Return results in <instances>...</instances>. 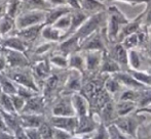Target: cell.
I'll return each instance as SVG.
<instances>
[{"label": "cell", "mask_w": 151, "mask_h": 139, "mask_svg": "<svg viewBox=\"0 0 151 139\" xmlns=\"http://www.w3.org/2000/svg\"><path fill=\"white\" fill-rule=\"evenodd\" d=\"M79 46H80V40L76 36L70 35L57 44L56 48H55V51L59 52V53L63 54V55L68 56L71 53L79 51Z\"/></svg>", "instance_id": "cell-17"}, {"label": "cell", "mask_w": 151, "mask_h": 139, "mask_svg": "<svg viewBox=\"0 0 151 139\" xmlns=\"http://www.w3.org/2000/svg\"><path fill=\"white\" fill-rule=\"evenodd\" d=\"M106 22H107V12H106V10L102 12H98V13L88 16L84 21L83 24L78 28V30L72 35L76 36L81 42L84 38L93 34V32L104 28L106 26Z\"/></svg>", "instance_id": "cell-4"}, {"label": "cell", "mask_w": 151, "mask_h": 139, "mask_svg": "<svg viewBox=\"0 0 151 139\" xmlns=\"http://www.w3.org/2000/svg\"><path fill=\"white\" fill-rule=\"evenodd\" d=\"M91 139H109V132H108L107 126L100 122L97 129L91 133Z\"/></svg>", "instance_id": "cell-43"}, {"label": "cell", "mask_w": 151, "mask_h": 139, "mask_svg": "<svg viewBox=\"0 0 151 139\" xmlns=\"http://www.w3.org/2000/svg\"><path fill=\"white\" fill-rule=\"evenodd\" d=\"M0 1H1V0H0ZM5 1H6V2H7V1H8V0H5Z\"/></svg>", "instance_id": "cell-61"}, {"label": "cell", "mask_w": 151, "mask_h": 139, "mask_svg": "<svg viewBox=\"0 0 151 139\" xmlns=\"http://www.w3.org/2000/svg\"><path fill=\"white\" fill-rule=\"evenodd\" d=\"M24 132L28 139H42L37 128H25Z\"/></svg>", "instance_id": "cell-50"}, {"label": "cell", "mask_w": 151, "mask_h": 139, "mask_svg": "<svg viewBox=\"0 0 151 139\" xmlns=\"http://www.w3.org/2000/svg\"><path fill=\"white\" fill-rule=\"evenodd\" d=\"M136 139H151V120H146L139 126L136 132Z\"/></svg>", "instance_id": "cell-41"}, {"label": "cell", "mask_w": 151, "mask_h": 139, "mask_svg": "<svg viewBox=\"0 0 151 139\" xmlns=\"http://www.w3.org/2000/svg\"><path fill=\"white\" fill-rule=\"evenodd\" d=\"M106 52L112 60L119 65L121 71H127L129 69V62H127V50L123 47L120 42L108 44Z\"/></svg>", "instance_id": "cell-12"}, {"label": "cell", "mask_w": 151, "mask_h": 139, "mask_svg": "<svg viewBox=\"0 0 151 139\" xmlns=\"http://www.w3.org/2000/svg\"><path fill=\"white\" fill-rule=\"evenodd\" d=\"M104 89L115 100L124 88L122 87V85L119 83V81L113 75H109L106 78L105 82H104Z\"/></svg>", "instance_id": "cell-30"}, {"label": "cell", "mask_w": 151, "mask_h": 139, "mask_svg": "<svg viewBox=\"0 0 151 139\" xmlns=\"http://www.w3.org/2000/svg\"><path fill=\"white\" fill-rule=\"evenodd\" d=\"M129 68L137 71H147L151 67V57L143 48L127 50Z\"/></svg>", "instance_id": "cell-7"}, {"label": "cell", "mask_w": 151, "mask_h": 139, "mask_svg": "<svg viewBox=\"0 0 151 139\" xmlns=\"http://www.w3.org/2000/svg\"><path fill=\"white\" fill-rule=\"evenodd\" d=\"M72 9L69 6H54V7L48 8L45 10V21L44 25H52L58 18H60L62 16L66 13L71 12Z\"/></svg>", "instance_id": "cell-27"}, {"label": "cell", "mask_w": 151, "mask_h": 139, "mask_svg": "<svg viewBox=\"0 0 151 139\" xmlns=\"http://www.w3.org/2000/svg\"><path fill=\"white\" fill-rule=\"evenodd\" d=\"M77 118V127H76L74 135H90L97 129L98 125L101 122L98 115L93 113Z\"/></svg>", "instance_id": "cell-10"}, {"label": "cell", "mask_w": 151, "mask_h": 139, "mask_svg": "<svg viewBox=\"0 0 151 139\" xmlns=\"http://www.w3.org/2000/svg\"><path fill=\"white\" fill-rule=\"evenodd\" d=\"M71 102L76 117H82V116H86L91 113L90 102L86 99V96L82 95L80 92L71 94Z\"/></svg>", "instance_id": "cell-22"}, {"label": "cell", "mask_w": 151, "mask_h": 139, "mask_svg": "<svg viewBox=\"0 0 151 139\" xmlns=\"http://www.w3.org/2000/svg\"><path fill=\"white\" fill-rule=\"evenodd\" d=\"M149 30H150V34H151V28H150V29H149Z\"/></svg>", "instance_id": "cell-60"}, {"label": "cell", "mask_w": 151, "mask_h": 139, "mask_svg": "<svg viewBox=\"0 0 151 139\" xmlns=\"http://www.w3.org/2000/svg\"><path fill=\"white\" fill-rule=\"evenodd\" d=\"M147 120V113L135 111L129 115L118 117L113 124L127 135L136 139V132L139 126Z\"/></svg>", "instance_id": "cell-2"}, {"label": "cell", "mask_w": 151, "mask_h": 139, "mask_svg": "<svg viewBox=\"0 0 151 139\" xmlns=\"http://www.w3.org/2000/svg\"><path fill=\"white\" fill-rule=\"evenodd\" d=\"M143 11L134 20H129L127 24L122 25L119 31V35H118V42H120L127 36L133 34V33H137L143 28Z\"/></svg>", "instance_id": "cell-21"}, {"label": "cell", "mask_w": 151, "mask_h": 139, "mask_svg": "<svg viewBox=\"0 0 151 139\" xmlns=\"http://www.w3.org/2000/svg\"><path fill=\"white\" fill-rule=\"evenodd\" d=\"M67 5L71 9H80L79 0H67Z\"/></svg>", "instance_id": "cell-53"}, {"label": "cell", "mask_w": 151, "mask_h": 139, "mask_svg": "<svg viewBox=\"0 0 151 139\" xmlns=\"http://www.w3.org/2000/svg\"><path fill=\"white\" fill-rule=\"evenodd\" d=\"M121 71L119 65L113 60L106 51L103 52V56H102V62L101 66L99 69V73L101 74H106V75H112V74H115L117 72Z\"/></svg>", "instance_id": "cell-28"}, {"label": "cell", "mask_w": 151, "mask_h": 139, "mask_svg": "<svg viewBox=\"0 0 151 139\" xmlns=\"http://www.w3.org/2000/svg\"><path fill=\"white\" fill-rule=\"evenodd\" d=\"M21 127L25 128H38L47 118L45 115L36 113H19Z\"/></svg>", "instance_id": "cell-24"}, {"label": "cell", "mask_w": 151, "mask_h": 139, "mask_svg": "<svg viewBox=\"0 0 151 139\" xmlns=\"http://www.w3.org/2000/svg\"><path fill=\"white\" fill-rule=\"evenodd\" d=\"M0 139H14V134L12 132L0 130Z\"/></svg>", "instance_id": "cell-55"}, {"label": "cell", "mask_w": 151, "mask_h": 139, "mask_svg": "<svg viewBox=\"0 0 151 139\" xmlns=\"http://www.w3.org/2000/svg\"><path fill=\"white\" fill-rule=\"evenodd\" d=\"M0 90L2 93L14 95L17 94V84L7 77L4 72L0 73Z\"/></svg>", "instance_id": "cell-33"}, {"label": "cell", "mask_w": 151, "mask_h": 139, "mask_svg": "<svg viewBox=\"0 0 151 139\" xmlns=\"http://www.w3.org/2000/svg\"><path fill=\"white\" fill-rule=\"evenodd\" d=\"M82 83H83V74L80 73L79 71H76V70L68 69L67 77H66L61 93L73 94L76 92H80Z\"/></svg>", "instance_id": "cell-11"}, {"label": "cell", "mask_w": 151, "mask_h": 139, "mask_svg": "<svg viewBox=\"0 0 151 139\" xmlns=\"http://www.w3.org/2000/svg\"><path fill=\"white\" fill-rule=\"evenodd\" d=\"M107 22L105 26L108 44L118 42V35L122 25L129 22V18L116 5H109L106 8Z\"/></svg>", "instance_id": "cell-1"}, {"label": "cell", "mask_w": 151, "mask_h": 139, "mask_svg": "<svg viewBox=\"0 0 151 139\" xmlns=\"http://www.w3.org/2000/svg\"><path fill=\"white\" fill-rule=\"evenodd\" d=\"M1 45L2 48H8V49L17 50V51L24 52V53H28L29 50L31 49V45L28 42L12 34L2 37Z\"/></svg>", "instance_id": "cell-15"}, {"label": "cell", "mask_w": 151, "mask_h": 139, "mask_svg": "<svg viewBox=\"0 0 151 139\" xmlns=\"http://www.w3.org/2000/svg\"><path fill=\"white\" fill-rule=\"evenodd\" d=\"M12 97V104H14V111H16L17 113H20L22 111V109H24V105L26 104V100L23 97H21L18 94H14V95H10Z\"/></svg>", "instance_id": "cell-47"}, {"label": "cell", "mask_w": 151, "mask_h": 139, "mask_svg": "<svg viewBox=\"0 0 151 139\" xmlns=\"http://www.w3.org/2000/svg\"><path fill=\"white\" fill-rule=\"evenodd\" d=\"M100 121L106 126L113 124V122L118 118L115 109V100L112 98L107 102L97 113Z\"/></svg>", "instance_id": "cell-20"}, {"label": "cell", "mask_w": 151, "mask_h": 139, "mask_svg": "<svg viewBox=\"0 0 151 139\" xmlns=\"http://www.w3.org/2000/svg\"><path fill=\"white\" fill-rule=\"evenodd\" d=\"M108 132H109V139H135L131 136L127 135L125 133H123L122 131H120L114 124L107 126Z\"/></svg>", "instance_id": "cell-45"}, {"label": "cell", "mask_w": 151, "mask_h": 139, "mask_svg": "<svg viewBox=\"0 0 151 139\" xmlns=\"http://www.w3.org/2000/svg\"><path fill=\"white\" fill-rule=\"evenodd\" d=\"M50 116H59V117L76 116L71 102V94L61 93L52 100Z\"/></svg>", "instance_id": "cell-8"}, {"label": "cell", "mask_w": 151, "mask_h": 139, "mask_svg": "<svg viewBox=\"0 0 151 139\" xmlns=\"http://www.w3.org/2000/svg\"><path fill=\"white\" fill-rule=\"evenodd\" d=\"M88 16H88V14H86L84 11H82L81 9H72V11H71V25H70V28H69V30H68L65 38H67L68 36L74 34V33L78 30V28L83 24L84 21H86ZM65 38H64V39H65Z\"/></svg>", "instance_id": "cell-26"}, {"label": "cell", "mask_w": 151, "mask_h": 139, "mask_svg": "<svg viewBox=\"0 0 151 139\" xmlns=\"http://www.w3.org/2000/svg\"></svg>", "instance_id": "cell-63"}, {"label": "cell", "mask_w": 151, "mask_h": 139, "mask_svg": "<svg viewBox=\"0 0 151 139\" xmlns=\"http://www.w3.org/2000/svg\"><path fill=\"white\" fill-rule=\"evenodd\" d=\"M47 100L41 93L34 95L33 97L26 100L24 109L20 113H36V115H45Z\"/></svg>", "instance_id": "cell-13"}, {"label": "cell", "mask_w": 151, "mask_h": 139, "mask_svg": "<svg viewBox=\"0 0 151 139\" xmlns=\"http://www.w3.org/2000/svg\"><path fill=\"white\" fill-rule=\"evenodd\" d=\"M0 109L7 113H16L10 95L2 92L0 93Z\"/></svg>", "instance_id": "cell-42"}, {"label": "cell", "mask_w": 151, "mask_h": 139, "mask_svg": "<svg viewBox=\"0 0 151 139\" xmlns=\"http://www.w3.org/2000/svg\"><path fill=\"white\" fill-rule=\"evenodd\" d=\"M0 130H2V131H8V129L5 126V123H4V121H3V118H2L1 111H0Z\"/></svg>", "instance_id": "cell-57"}, {"label": "cell", "mask_w": 151, "mask_h": 139, "mask_svg": "<svg viewBox=\"0 0 151 139\" xmlns=\"http://www.w3.org/2000/svg\"><path fill=\"white\" fill-rule=\"evenodd\" d=\"M91 135H72L70 138L68 139H91Z\"/></svg>", "instance_id": "cell-58"}, {"label": "cell", "mask_w": 151, "mask_h": 139, "mask_svg": "<svg viewBox=\"0 0 151 139\" xmlns=\"http://www.w3.org/2000/svg\"><path fill=\"white\" fill-rule=\"evenodd\" d=\"M68 69L76 70L80 73H86V60L82 51H77L68 55Z\"/></svg>", "instance_id": "cell-31"}, {"label": "cell", "mask_w": 151, "mask_h": 139, "mask_svg": "<svg viewBox=\"0 0 151 139\" xmlns=\"http://www.w3.org/2000/svg\"><path fill=\"white\" fill-rule=\"evenodd\" d=\"M50 124L54 128L64 130L68 133L74 135L76 127H77L78 118L76 116L71 117H59V116H50L47 118Z\"/></svg>", "instance_id": "cell-14"}, {"label": "cell", "mask_w": 151, "mask_h": 139, "mask_svg": "<svg viewBox=\"0 0 151 139\" xmlns=\"http://www.w3.org/2000/svg\"><path fill=\"white\" fill-rule=\"evenodd\" d=\"M44 21H45V10H23L14 18V26L17 30H19V29H24L27 27L35 26V25L44 24Z\"/></svg>", "instance_id": "cell-5"}, {"label": "cell", "mask_w": 151, "mask_h": 139, "mask_svg": "<svg viewBox=\"0 0 151 139\" xmlns=\"http://www.w3.org/2000/svg\"><path fill=\"white\" fill-rule=\"evenodd\" d=\"M1 111L2 118H3V121L5 123L6 128L8 129V131L14 133L18 129H20L21 124H20V119H19V113H7V111H4L2 109H0Z\"/></svg>", "instance_id": "cell-32"}, {"label": "cell", "mask_w": 151, "mask_h": 139, "mask_svg": "<svg viewBox=\"0 0 151 139\" xmlns=\"http://www.w3.org/2000/svg\"><path fill=\"white\" fill-rule=\"evenodd\" d=\"M14 134V139H28V137L26 136V134H25L23 128L18 129Z\"/></svg>", "instance_id": "cell-54"}, {"label": "cell", "mask_w": 151, "mask_h": 139, "mask_svg": "<svg viewBox=\"0 0 151 139\" xmlns=\"http://www.w3.org/2000/svg\"><path fill=\"white\" fill-rule=\"evenodd\" d=\"M71 136L72 134L68 133L64 130L58 129V128H54L52 130V139H68Z\"/></svg>", "instance_id": "cell-49"}, {"label": "cell", "mask_w": 151, "mask_h": 139, "mask_svg": "<svg viewBox=\"0 0 151 139\" xmlns=\"http://www.w3.org/2000/svg\"><path fill=\"white\" fill-rule=\"evenodd\" d=\"M129 74L143 85L147 86V87H151V75L147 71H137V70H127Z\"/></svg>", "instance_id": "cell-39"}, {"label": "cell", "mask_w": 151, "mask_h": 139, "mask_svg": "<svg viewBox=\"0 0 151 139\" xmlns=\"http://www.w3.org/2000/svg\"><path fill=\"white\" fill-rule=\"evenodd\" d=\"M43 26L44 24H41V25H35V26L27 27V28L24 29H19V30L14 29L10 34L22 38L23 40H25L30 45H32L37 40V38L40 36V32H41V29L43 28Z\"/></svg>", "instance_id": "cell-19"}, {"label": "cell", "mask_w": 151, "mask_h": 139, "mask_svg": "<svg viewBox=\"0 0 151 139\" xmlns=\"http://www.w3.org/2000/svg\"><path fill=\"white\" fill-rule=\"evenodd\" d=\"M102 1H103V2H104V0H102Z\"/></svg>", "instance_id": "cell-62"}, {"label": "cell", "mask_w": 151, "mask_h": 139, "mask_svg": "<svg viewBox=\"0 0 151 139\" xmlns=\"http://www.w3.org/2000/svg\"><path fill=\"white\" fill-rule=\"evenodd\" d=\"M136 104L138 107L137 109L151 106V87L140 89L138 91V98Z\"/></svg>", "instance_id": "cell-37"}, {"label": "cell", "mask_w": 151, "mask_h": 139, "mask_svg": "<svg viewBox=\"0 0 151 139\" xmlns=\"http://www.w3.org/2000/svg\"><path fill=\"white\" fill-rule=\"evenodd\" d=\"M4 73L17 85L30 88V89L34 90L35 92H38V93L41 92L39 84L36 82L35 78H34L33 74H32L31 67H28V68H18V69H6L4 71Z\"/></svg>", "instance_id": "cell-3"}, {"label": "cell", "mask_w": 151, "mask_h": 139, "mask_svg": "<svg viewBox=\"0 0 151 139\" xmlns=\"http://www.w3.org/2000/svg\"><path fill=\"white\" fill-rule=\"evenodd\" d=\"M70 25H71V12L62 16L60 18H58V20L52 24V26H54L55 28L59 29L60 31H62V32L64 33V38H65V36L70 28Z\"/></svg>", "instance_id": "cell-40"}, {"label": "cell", "mask_w": 151, "mask_h": 139, "mask_svg": "<svg viewBox=\"0 0 151 139\" xmlns=\"http://www.w3.org/2000/svg\"><path fill=\"white\" fill-rule=\"evenodd\" d=\"M137 104L134 101L129 100H115V109L118 117L129 115L137 109Z\"/></svg>", "instance_id": "cell-34"}, {"label": "cell", "mask_w": 151, "mask_h": 139, "mask_svg": "<svg viewBox=\"0 0 151 139\" xmlns=\"http://www.w3.org/2000/svg\"><path fill=\"white\" fill-rule=\"evenodd\" d=\"M116 1L124 2V3H127V4H129V5L134 6V5H137V4H145L148 0H104L106 5L112 3V2H116Z\"/></svg>", "instance_id": "cell-51"}, {"label": "cell", "mask_w": 151, "mask_h": 139, "mask_svg": "<svg viewBox=\"0 0 151 139\" xmlns=\"http://www.w3.org/2000/svg\"><path fill=\"white\" fill-rule=\"evenodd\" d=\"M17 94L20 95L21 97H23L25 100H27V99H29V98L33 97L36 94H38V92H35L34 90L30 89V88L24 87V86L17 85Z\"/></svg>", "instance_id": "cell-46"}, {"label": "cell", "mask_w": 151, "mask_h": 139, "mask_svg": "<svg viewBox=\"0 0 151 139\" xmlns=\"http://www.w3.org/2000/svg\"><path fill=\"white\" fill-rule=\"evenodd\" d=\"M31 71L37 83L39 81L43 82L52 72V65L48 60V57L34 62L31 65Z\"/></svg>", "instance_id": "cell-16"}, {"label": "cell", "mask_w": 151, "mask_h": 139, "mask_svg": "<svg viewBox=\"0 0 151 139\" xmlns=\"http://www.w3.org/2000/svg\"><path fill=\"white\" fill-rule=\"evenodd\" d=\"M40 36H41L45 41L59 43V42L63 40L64 33L59 30V29L55 28L52 25H44L43 28L41 29Z\"/></svg>", "instance_id": "cell-29"}, {"label": "cell", "mask_w": 151, "mask_h": 139, "mask_svg": "<svg viewBox=\"0 0 151 139\" xmlns=\"http://www.w3.org/2000/svg\"><path fill=\"white\" fill-rule=\"evenodd\" d=\"M14 29H16L14 18H10L6 13L2 14L0 16V36L4 37V36L9 35Z\"/></svg>", "instance_id": "cell-35"}, {"label": "cell", "mask_w": 151, "mask_h": 139, "mask_svg": "<svg viewBox=\"0 0 151 139\" xmlns=\"http://www.w3.org/2000/svg\"><path fill=\"white\" fill-rule=\"evenodd\" d=\"M116 79L119 81V83L122 85L123 88H127V89H135V90H140L147 88V86L143 85L140 82H138L131 74L127 71H119L115 74H112Z\"/></svg>", "instance_id": "cell-23"}, {"label": "cell", "mask_w": 151, "mask_h": 139, "mask_svg": "<svg viewBox=\"0 0 151 139\" xmlns=\"http://www.w3.org/2000/svg\"><path fill=\"white\" fill-rule=\"evenodd\" d=\"M50 7L54 6H65L67 5V0H45ZM68 6V5H67Z\"/></svg>", "instance_id": "cell-52"}, {"label": "cell", "mask_w": 151, "mask_h": 139, "mask_svg": "<svg viewBox=\"0 0 151 139\" xmlns=\"http://www.w3.org/2000/svg\"><path fill=\"white\" fill-rule=\"evenodd\" d=\"M48 60H50L52 67H55V68L59 70L68 69V56L56 52L55 50L48 56Z\"/></svg>", "instance_id": "cell-38"}, {"label": "cell", "mask_w": 151, "mask_h": 139, "mask_svg": "<svg viewBox=\"0 0 151 139\" xmlns=\"http://www.w3.org/2000/svg\"><path fill=\"white\" fill-rule=\"evenodd\" d=\"M6 70V60L4 55L2 54V52L0 53V73L4 72Z\"/></svg>", "instance_id": "cell-56"}, {"label": "cell", "mask_w": 151, "mask_h": 139, "mask_svg": "<svg viewBox=\"0 0 151 139\" xmlns=\"http://www.w3.org/2000/svg\"><path fill=\"white\" fill-rule=\"evenodd\" d=\"M136 111H141V113H146L147 115H150L151 116V106L144 107V109H136Z\"/></svg>", "instance_id": "cell-59"}, {"label": "cell", "mask_w": 151, "mask_h": 139, "mask_svg": "<svg viewBox=\"0 0 151 139\" xmlns=\"http://www.w3.org/2000/svg\"><path fill=\"white\" fill-rule=\"evenodd\" d=\"M108 46L107 37H106L105 27L100 30L93 32V34L84 38L80 42L79 51H91V50H98V51H106Z\"/></svg>", "instance_id": "cell-6"}, {"label": "cell", "mask_w": 151, "mask_h": 139, "mask_svg": "<svg viewBox=\"0 0 151 139\" xmlns=\"http://www.w3.org/2000/svg\"><path fill=\"white\" fill-rule=\"evenodd\" d=\"M20 1L22 5V11L29 9L47 10L48 8H50L45 0H20Z\"/></svg>", "instance_id": "cell-36"}, {"label": "cell", "mask_w": 151, "mask_h": 139, "mask_svg": "<svg viewBox=\"0 0 151 139\" xmlns=\"http://www.w3.org/2000/svg\"><path fill=\"white\" fill-rule=\"evenodd\" d=\"M2 54L6 60V69H18L31 67V60L27 53L17 50L2 48Z\"/></svg>", "instance_id": "cell-9"}, {"label": "cell", "mask_w": 151, "mask_h": 139, "mask_svg": "<svg viewBox=\"0 0 151 139\" xmlns=\"http://www.w3.org/2000/svg\"><path fill=\"white\" fill-rule=\"evenodd\" d=\"M37 129H38V131H39L42 139H52V130H54V127L50 125L47 119H46L45 121L37 128Z\"/></svg>", "instance_id": "cell-44"}, {"label": "cell", "mask_w": 151, "mask_h": 139, "mask_svg": "<svg viewBox=\"0 0 151 139\" xmlns=\"http://www.w3.org/2000/svg\"><path fill=\"white\" fill-rule=\"evenodd\" d=\"M145 4V9L143 10V25L146 28H151V0H148Z\"/></svg>", "instance_id": "cell-48"}, {"label": "cell", "mask_w": 151, "mask_h": 139, "mask_svg": "<svg viewBox=\"0 0 151 139\" xmlns=\"http://www.w3.org/2000/svg\"><path fill=\"white\" fill-rule=\"evenodd\" d=\"M86 60V73L84 74H97L101 66L102 56L104 51L91 50V51H82Z\"/></svg>", "instance_id": "cell-18"}, {"label": "cell", "mask_w": 151, "mask_h": 139, "mask_svg": "<svg viewBox=\"0 0 151 139\" xmlns=\"http://www.w3.org/2000/svg\"><path fill=\"white\" fill-rule=\"evenodd\" d=\"M80 9L88 16H93L98 12L105 11L107 6L102 0H79Z\"/></svg>", "instance_id": "cell-25"}]
</instances>
